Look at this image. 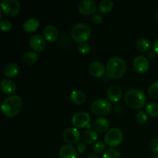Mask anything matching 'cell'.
<instances>
[{
  "instance_id": "cell-33",
  "label": "cell",
  "mask_w": 158,
  "mask_h": 158,
  "mask_svg": "<svg viewBox=\"0 0 158 158\" xmlns=\"http://www.w3.org/2000/svg\"><path fill=\"white\" fill-rule=\"evenodd\" d=\"M150 148L153 154H158V138L153 139L150 143Z\"/></svg>"
},
{
  "instance_id": "cell-37",
  "label": "cell",
  "mask_w": 158,
  "mask_h": 158,
  "mask_svg": "<svg viewBox=\"0 0 158 158\" xmlns=\"http://www.w3.org/2000/svg\"><path fill=\"white\" fill-rule=\"evenodd\" d=\"M155 52H154V51H150L148 53V57L149 59H154L155 57Z\"/></svg>"
},
{
  "instance_id": "cell-36",
  "label": "cell",
  "mask_w": 158,
  "mask_h": 158,
  "mask_svg": "<svg viewBox=\"0 0 158 158\" xmlns=\"http://www.w3.org/2000/svg\"><path fill=\"white\" fill-rule=\"evenodd\" d=\"M153 47H154V52H155V53L158 56V38L155 40V41H154V46H153Z\"/></svg>"
},
{
  "instance_id": "cell-32",
  "label": "cell",
  "mask_w": 158,
  "mask_h": 158,
  "mask_svg": "<svg viewBox=\"0 0 158 158\" xmlns=\"http://www.w3.org/2000/svg\"><path fill=\"white\" fill-rule=\"evenodd\" d=\"M77 49H78L79 52H80V53L87 54L90 51V46L86 43H81V44L78 45V48Z\"/></svg>"
},
{
  "instance_id": "cell-6",
  "label": "cell",
  "mask_w": 158,
  "mask_h": 158,
  "mask_svg": "<svg viewBox=\"0 0 158 158\" xmlns=\"http://www.w3.org/2000/svg\"><path fill=\"white\" fill-rule=\"evenodd\" d=\"M90 110L97 116L107 115L111 111V103L105 99H97L92 103Z\"/></svg>"
},
{
  "instance_id": "cell-40",
  "label": "cell",
  "mask_w": 158,
  "mask_h": 158,
  "mask_svg": "<svg viewBox=\"0 0 158 158\" xmlns=\"http://www.w3.org/2000/svg\"><path fill=\"white\" fill-rule=\"evenodd\" d=\"M155 17H156V19H157L158 20V12H157V13H156V15H155Z\"/></svg>"
},
{
  "instance_id": "cell-5",
  "label": "cell",
  "mask_w": 158,
  "mask_h": 158,
  "mask_svg": "<svg viewBox=\"0 0 158 158\" xmlns=\"http://www.w3.org/2000/svg\"><path fill=\"white\" fill-rule=\"evenodd\" d=\"M123 133L118 128H112L106 132L104 143L110 148H117L123 141Z\"/></svg>"
},
{
  "instance_id": "cell-28",
  "label": "cell",
  "mask_w": 158,
  "mask_h": 158,
  "mask_svg": "<svg viewBox=\"0 0 158 158\" xmlns=\"http://www.w3.org/2000/svg\"><path fill=\"white\" fill-rule=\"evenodd\" d=\"M148 94L153 98H158V81L150 85L148 87Z\"/></svg>"
},
{
  "instance_id": "cell-3",
  "label": "cell",
  "mask_w": 158,
  "mask_h": 158,
  "mask_svg": "<svg viewBox=\"0 0 158 158\" xmlns=\"http://www.w3.org/2000/svg\"><path fill=\"white\" fill-rule=\"evenodd\" d=\"M124 101L129 107L132 109L139 110L146 104V96L139 89H130L125 94Z\"/></svg>"
},
{
  "instance_id": "cell-4",
  "label": "cell",
  "mask_w": 158,
  "mask_h": 158,
  "mask_svg": "<svg viewBox=\"0 0 158 158\" xmlns=\"http://www.w3.org/2000/svg\"><path fill=\"white\" fill-rule=\"evenodd\" d=\"M91 35V29L85 23H78L73 27L71 36L76 43L81 44L87 41Z\"/></svg>"
},
{
  "instance_id": "cell-10",
  "label": "cell",
  "mask_w": 158,
  "mask_h": 158,
  "mask_svg": "<svg viewBox=\"0 0 158 158\" xmlns=\"http://www.w3.org/2000/svg\"><path fill=\"white\" fill-rule=\"evenodd\" d=\"M134 69L139 73H144L149 69L150 63L148 58L143 56H138L135 57L133 61Z\"/></svg>"
},
{
  "instance_id": "cell-38",
  "label": "cell",
  "mask_w": 158,
  "mask_h": 158,
  "mask_svg": "<svg viewBox=\"0 0 158 158\" xmlns=\"http://www.w3.org/2000/svg\"><path fill=\"white\" fill-rule=\"evenodd\" d=\"M87 158H100L97 154H89V155H88Z\"/></svg>"
},
{
  "instance_id": "cell-23",
  "label": "cell",
  "mask_w": 158,
  "mask_h": 158,
  "mask_svg": "<svg viewBox=\"0 0 158 158\" xmlns=\"http://www.w3.org/2000/svg\"><path fill=\"white\" fill-rule=\"evenodd\" d=\"M99 11L102 13H109L114 8V2L110 0H102L99 3Z\"/></svg>"
},
{
  "instance_id": "cell-17",
  "label": "cell",
  "mask_w": 158,
  "mask_h": 158,
  "mask_svg": "<svg viewBox=\"0 0 158 158\" xmlns=\"http://www.w3.org/2000/svg\"><path fill=\"white\" fill-rule=\"evenodd\" d=\"M60 158H77V151L70 145L61 147L59 151Z\"/></svg>"
},
{
  "instance_id": "cell-9",
  "label": "cell",
  "mask_w": 158,
  "mask_h": 158,
  "mask_svg": "<svg viewBox=\"0 0 158 158\" xmlns=\"http://www.w3.org/2000/svg\"><path fill=\"white\" fill-rule=\"evenodd\" d=\"M90 122V116L88 113L79 112L74 114L72 118V124L75 128H83Z\"/></svg>"
},
{
  "instance_id": "cell-39",
  "label": "cell",
  "mask_w": 158,
  "mask_h": 158,
  "mask_svg": "<svg viewBox=\"0 0 158 158\" xmlns=\"http://www.w3.org/2000/svg\"><path fill=\"white\" fill-rule=\"evenodd\" d=\"M0 19H1V21L2 20V12H0Z\"/></svg>"
},
{
  "instance_id": "cell-35",
  "label": "cell",
  "mask_w": 158,
  "mask_h": 158,
  "mask_svg": "<svg viewBox=\"0 0 158 158\" xmlns=\"http://www.w3.org/2000/svg\"><path fill=\"white\" fill-rule=\"evenodd\" d=\"M86 144L84 142H79L77 145V151L79 154H82L86 151Z\"/></svg>"
},
{
  "instance_id": "cell-7",
  "label": "cell",
  "mask_w": 158,
  "mask_h": 158,
  "mask_svg": "<svg viewBox=\"0 0 158 158\" xmlns=\"http://www.w3.org/2000/svg\"><path fill=\"white\" fill-rule=\"evenodd\" d=\"M1 9L6 15L14 16L19 12L20 4L17 0H2Z\"/></svg>"
},
{
  "instance_id": "cell-15",
  "label": "cell",
  "mask_w": 158,
  "mask_h": 158,
  "mask_svg": "<svg viewBox=\"0 0 158 158\" xmlns=\"http://www.w3.org/2000/svg\"><path fill=\"white\" fill-rule=\"evenodd\" d=\"M89 73L96 78H100L105 74V67L100 62H94L89 66Z\"/></svg>"
},
{
  "instance_id": "cell-2",
  "label": "cell",
  "mask_w": 158,
  "mask_h": 158,
  "mask_svg": "<svg viewBox=\"0 0 158 158\" xmlns=\"http://www.w3.org/2000/svg\"><path fill=\"white\" fill-rule=\"evenodd\" d=\"M23 106V100L17 95H12L5 99L2 103V111L8 117H15Z\"/></svg>"
},
{
  "instance_id": "cell-16",
  "label": "cell",
  "mask_w": 158,
  "mask_h": 158,
  "mask_svg": "<svg viewBox=\"0 0 158 158\" xmlns=\"http://www.w3.org/2000/svg\"><path fill=\"white\" fill-rule=\"evenodd\" d=\"M0 89L3 94L11 95L16 91V85L12 80L9 79H5L2 80L0 83Z\"/></svg>"
},
{
  "instance_id": "cell-34",
  "label": "cell",
  "mask_w": 158,
  "mask_h": 158,
  "mask_svg": "<svg viewBox=\"0 0 158 158\" xmlns=\"http://www.w3.org/2000/svg\"><path fill=\"white\" fill-rule=\"evenodd\" d=\"M91 20H92L93 23L96 25H100L101 24L102 22H103V17L101 16V15L99 13H94V15L91 17Z\"/></svg>"
},
{
  "instance_id": "cell-24",
  "label": "cell",
  "mask_w": 158,
  "mask_h": 158,
  "mask_svg": "<svg viewBox=\"0 0 158 158\" xmlns=\"http://www.w3.org/2000/svg\"><path fill=\"white\" fill-rule=\"evenodd\" d=\"M136 46L137 49H139L141 52H148L151 49V44L149 40L146 39H139L136 43Z\"/></svg>"
},
{
  "instance_id": "cell-1",
  "label": "cell",
  "mask_w": 158,
  "mask_h": 158,
  "mask_svg": "<svg viewBox=\"0 0 158 158\" xmlns=\"http://www.w3.org/2000/svg\"><path fill=\"white\" fill-rule=\"evenodd\" d=\"M126 70V62L120 57H112L108 60L107 63H106V75L111 79L121 78L125 74Z\"/></svg>"
},
{
  "instance_id": "cell-21",
  "label": "cell",
  "mask_w": 158,
  "mask_h": 158,
  "mask_svg": "<svg viewBox=\"0 0 158 158\" xmlns=\"http://www.w3.org/2000/svg\"><path fill=\"white\" fill-rule=\"evenodd\" d=\"M98 139V134L94 130H87L83 133V140L86 144H92Z\"/></svg>"
},
{
  "instance_id": "cell-41",
  "label": "cell",
  "mask_w": 158,
  "mask_h": 158,
  "mask_svg": "<svg viewBox=\"0 0 158 158\" xmlns=\"http://www.w3.org/2000/svg\"><path fill=\"white\" fill-rule=\"evenodd\" d=\"M155 158H158V155H157V157H156Z\"/></svg>"
},
{
  "instance_id": "cell-22",
  "label": "cell",
  "mask_w": 158,
  "mask_h": 158,
  "mask_svg": "<svg viewBox=\"0 0 158 158\" xmlns=\"http://www.w3.org/2000/svg\"><path fill=\"white\" fill-rule=\"evenodd\" d=\"M39 26H40V23L35 19H29L23 25V29L27 32H35L38 29Z\"/></svg>"
},
{
  "instance_id": "cell-11",
  "label": "cell",
  "mask_w": 158,
  "mask_h": 158,
  "mask_svg": "<svg viewBox=\"0 0 158 158\" xmlns=\"http://www.w3.org/2000/svg\"><path fill=\"white\" fill-rule=\"evenodd\" d=\"M78 10L83 15H94L97 10V4L93 0H83L79 3Z\"/></svg>"
},
{
  "instance_id": "cell-26",
  "label": "cell",
  "mask_w": 158,
  "mask_h": 158,
  "mask_svg": "<svg viewBox=\"0 0 158 158\" xmlns=\"http://www.w3.org/2000/svg\"><path fill=\"white\" fill-rule=\"evenodd\" d=\"M146 111L148 115L152 117H158V103H150L146 106Z\"/></svg>"
},
{
  "instance_id": "cell-31",
  "label": "cell",
  "mask_w": 158,
  "mask_h": 158,
  "mask_svg": "<svg viewBox=\"0 0 158 158\" xmlns=\"http://www.w3.org/2000/svg\"><path fill=\"white\" fill-rule=\"evenodd\" d=\"M0 27L4 32H7L11 30L12 27V24L9 19H2L0 22Z\"/></svg>"
},
{
  "instance_id": "cell-27",
  "label": "cell",
  "mask_w": 158,
  "mask_h": 158,
  "mask_svg": "<svg viewBox=\"0 0 158 158\" xmlns=\"http://www.w3.org/2000/svg\"><path fill=\"white\" fill-rule=\"evenodd\" d=\"M102 158H121L120 153L114 148H109L103 153Z\"/></svg>"
},
{
  "instance_id": "cell-8",
  "label": "cell",
  "mask_w": 158,
  "mask_h": 158,
  "mask_svg": "<svg viewBox=\"0 0 158 158\" xmlns=\"http://www.w3.org/2000/svg\"><path fill=\"white\" fill-rule=\"evenodd\" d=\"M63 138L69 144H77L80 140V134L77 128L69 127L64 131Z\"/></svg>"
},
{
  "instance_id": "cell-13",
  "label": "cell",
  "mask_w": 158,
  "mask_h": 158,
  "mask_svg": "<svg viewBox=\"0 0 158 158\" xmlns=\"http://www.w3.org/2000/svg\"><path fill=\"white\" fill-rule=\"evenodd\" d=\"M43 36L46 40H47L49 43H54L57 40L59 37L58 29L53 26H46L43 31Z\"/></svg>"
},
{
  "instance_id": "cell-19",
  "label": "cell",
  "mask_w": 158,
  "mask_h": 158,
  "mask_svg": "<svg viewBox=\"0 0 158 158\" xmlns=\"http://www.w3.org/2000/svg\"><path fill=\"white\" fill-rule=\"evenodd\" d=\"M3 73H4V75L8 78H14L19 73V67L15 63H9L5 66Z\"/></svg>"
},
{
  "instance_id": "cell-25",
  "label": "cell",
  "mask_w": 158,
  "mask_h": 158,
  "mask_svg": "<svg viewBox=\"0 0 158 158\" xmlns=\"http://www.w3.org/2000/svg\"><path fill=\"white\" fill-rule=\"evenodd\" d=\"M39 56L37 53L35 52H28L23 56V60L26 64L27 65H33L38 60Z\"/></svg>"
},
{
  "instance_id": "cell-20",
  "label": "cell",
  "mask_w": 158,
  "mask_h": 158,
  "mask_svg": "<svg viewBox=\"0 0 158 158\" xmlns=\"http://www.w3.org/2000/svg\"><path fill=\"white\" fill-rule=\"evenodd\" d=\"M70 99L73 103L77 105H82L86 102V97L83 91L74 90L71 93Z\"/></svg>"
},
{
  "instance_id": "cell-14",
  "label": "cell",
  "mask_w": 158,
  "mask_h": 158,
  "mask_svg": "<svg viewBox=\"0 0 158 158\" xmlns=\"http://www.w3.org/2000/svg\"><path fill=\"white\" fill-rule=\"evenodd\" d=\"M123 96L121 88L117 85H112L107 89V97L111 102H118Z\"/></svg>"
},
{
  "instance_id": "cell-12",
  "label": "cell",
  "mask_w": 158,
  "mask_h": 158,
  "mask_svg": "<svg viewBox=\"0 0 158 158\" xmlns=\"http://www.w3.org/2000/svg\"><path fill=\"white\" fill-rule=\"evenodd\" d=\"M29 46L35 52H42L45 49L46 46V43L45 39L40 35L35 34L31 36L29 39Z\"/></svg>"
},
{
  "instance_id": "cell-29",
  "label": "cell",
  "mask_w": 158,
  "mask_h": 158,
  "mask_svg": "<svg viewBox=\"0 0 158 158\" xmlns=\"http://www.w3.org/2000/svg\"><path fill=\"white\" fill-rule=\"evenodd\" d=\"M136 120L139 124H144L148 121V115L143 111H138L136 114Z\"/></svg>"
},
{
  "instance_id": "cell-18",
  "label": "cell",
  "mask_w": 158,
  "mask_h": 158,
  "mask_svg": "<svg viewBox=\"0 0 158 158\" xmlns=\"http://www.w3.org/2000/svg\"><path fill=\"white\" fill-rule=\"evenodd\" d=\"M94 127L99 133L106 132L109 131L110 128L109 120L105 117H99L94 121Z\"/></svg>"
},
{
  "instance_id": "cell-30",
  "label": "cell",
  "mask_w": 158,
  "mask_h": 158,
  "mask_svg": "<svg viewBox=\"0 0 158 158\" xmlns=\"http://www.w3.org/2000/svg\"><path fill=\"white\" fill-rule=\"evenodd\" d=\"M105 148H106V143L104 142L98 141L94 143V147H93V151L96 154H101L105 151Z\"/></svg>"
}]
</instances>
